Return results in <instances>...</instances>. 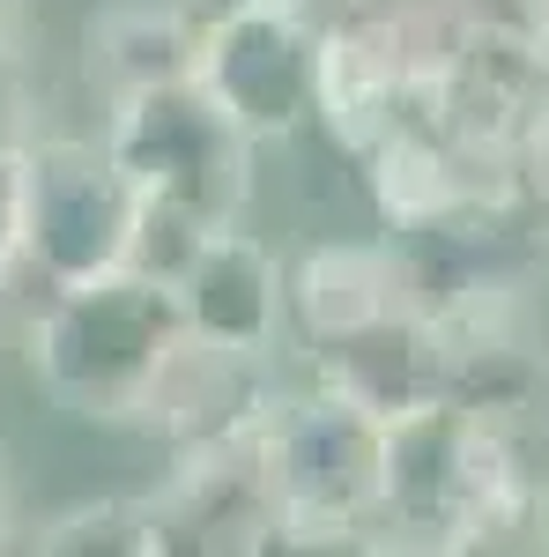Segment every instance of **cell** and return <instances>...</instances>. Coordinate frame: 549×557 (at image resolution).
I'll list each match as a JSON object with an SVG mask.
<instances>
[{"instance_id":"cell-1","label":"cell","mask_w":549,"mask_h":557,"mask_svg":"<svg viewBox=\"0 0 549 557\" xmlns=\"http://www.w3.org/2000/svg\"><path fill=\"white\" fill-rule=\"evenodd\" d=\"M527 446L461 401H423L386 417L379 520L364 550H490L527 528Z\"/></svg>"},{"instance_id":"cell-2","label":"cell","mask_w":549,"mask_h":557,"mask_svg":"<svg viewBox=\"0 0 549 557\" xmlns=\"http://www.w3.org/2000/svg\"><path fill=\"white\" fill-rule=\"evenodd\" d=\"M178 335H186L178 290L141 268H112V275L45 290L23 327V357L60 409L89 424H141V401Z\"/></svg>"},{"instance_id":"cell-3","label":"cell","mask_w":549,"mask_h":557,"mask_svg":"<svg viewBox=\"0 0 549 557\" xmlns=\"http://www.w3.org/2000/svg\"><path fill=\"white\" fill-rule=\"evenodd\" d=\"M260 454L275 475V550H364L379 520L386 417L335 386H297L260 424Z\"/></svg>"},{"instance_id":"cell-4","label":"cell","mask_w":549,"mask_h":557,"mask_svg":"<svg viewBox=\"0 0 549 557\" xmlns=\"http://www.w3.org/2000/svg\"><path fill=\"white\" fill-rule=\"evenodd\" d=\"M104 149L127 164V178L141 194H164L178 209L209 215V223H238L246 201H253L260 141L215 104L201 75L112 97L104 104Z\"/></svg>"},{"instance_id":"cell-5","label":"cell","mask_w":549,"mask_h":557,"mask_svg":"<svg viewBox=\"0 0 549 557\" xmlns=\"http://www.w3.org/2000/svg\"><path fill=\"white\" fill-rule=\"evenodd\" d=\"M141 186L104 149V134H30L23 141V268L38 290L127 268Z\"/></svg>"},{"instance_id":"cell-6","label":"cell","mask_w":549,"mask_h":557,"mask_svg":"<svg viewBox=\"0 0 549 557\" xmlns=\"http://www.w3.org/2000/svg\"><path fill=\"white\" fill-rule=\"evenodd\" d=\"M320 52L327 23L312 8H209L194 75L253 141H290L320 104Z\"/></svg>"},{"instance_id":"cell-7","label":"cell","mask_w":549,"mask_h":557,"mask_svg":"<svg viewBox=\"0 0 549 557\" xmlns=\"http://www.w3.org/2000/svg\"><path fill=\"white\" fill-rule=\"evenodd\" d=\"M149 498H157V520H164V550L246 557V550H275V528H283L260 431L171 454V475Z\"/></svg>"},{"instance_id":"cell-8","label":"cell","mask_w":549,"mask_h":557,"mask_svg":"<svg viewBox=\"0 0 549 557\" xmlns=\"http://www.w3.org/2000/svg\"><path fill=\"white\" fill-rule=\"evenodd\" d=\"M431 112H438V127L453 134L467 157L512 172L527 127L549 112V52L467 15V38L453 45V60L431 83Z\"/></svg>"},{"instance_id":"cell-9","label":"cell","mask_w":549,"mask_h":557,"mask_svg":"<svg viewBox=\"0 0 549 557\" xmlns=\"http://www.w3.org/2000/svg\"><path fill=\"white\" fill-rule=\"evenodd\" d=\"M275 401H283L275 357L209 343V335L186 327L171 343L149 401H141V424L157 431L171 454H186V446H215V438H253L275 417Z\"/></svg>"},{"instance_id":"cell-10","label":"cell","mask_w":549,"mask_h":557,"mask_svg":"<svg viewBox=\"0 0 549 557\" xmlns=\"http://www.w3.org/2000/svg\"><path fill=\"white\" fill-rule=\"evenodd\" d=\"M171 290H178L186 327L209 343L260 349V357L290 343V268L275 260V246H260L238 223H215Z\"/></svg>"},{"instance_id":"cell-11","label":"cell","mask_w":549,"mask_h":557,"mask_svg":"<svg viewBox=\"0 0 549 557\" xmlns=\"http://www.w3.org/2000/svg\"><path fill=\"white\" fill-rule=\"evenodd\" d=\"M304 357H312V380L320 386H335V394L379 409V417L446 401V380H453V335L431 312H416V305L386 312V320L357 327V335L304 349Z\"/></svg>"},{"instance_id":"cell-12","label":"cell","mask_w":549,"mask_h":557,"mask_svg":"<svg viewBox=\"0 0 549 557\" xmlns=\"http://www.w3.org/2000/svg\"><path fill=\"white\" fill-rule=\"evenodd\" d=\"M453 335V380L446 401H461L475 417H490L498 431L527 438L549 431V349L520 327V312L506 305H483L467 320H438Z\"/></svg>"},{"instance_id":"cell-13","label":"cell","mask_w":549,"mask_h":557,"mask_svg":"<svg viewBox=\"0 0 549 557\" xmlns=\"http://www.w3.org/2000/svg\"><path fill=\"white\" fill-rule=\"evenodd\" d=\"M201 0H97L83 23V75L112 104L127 89L178 83L201 60Z\"/></svg>"},{"instance_id":"cell-14","label":"cell","mask_w":549,"mask_h":557,"mask_svg":"<svg viewBox=\"0 0 549 557\" xmlns=\"http://www.w3.org/2000/svg\"><path fill=\"white\" fill-rule=\"evenodd\" d=\"M401 260L386 238H341V246H312L290 268V343L320 349L335 335H357L386 312H401Z\"/></svg>"},{"instance_id":"cell-15","label":"cell","mask_w":549,"mask_h":557,"mask_svg":"<svg viewBox=\"0 0 549 557\" xmlns=\"http://www.w3.org/2000/svg\"><path fill=\"white\" fill-rule=\"evenodd\" d=\"M327 30L357 45L401 89H431L438 67L467 38V0H335Z\"/></svg>"},{"instance_id":"cell-16","label":"cell","mask_w":549,"mask_h":557,"mask_svg":"<svg viewBox=\"0 0 549 557\" xmlns=\"http://www.w3.org/2000/svg\"><path fill=\"white\" fill-rule=\"evenodd\" d=\"M38 550L52 557H164V520H157V498H89V506H67L38 528Z\"/></svg>"},{"instance_id":"cell-17","label":"cell","mask_w":549,"mask_h":557,"mask_svg":"<svg viewBox=\"0 0 549 557\" xmlns=\"http://www.w3.org/2000/svg\"><path fill=\"white\" fill-rule=\"evenodd\" d=\"M215 223L194 209H178L164 194H141V215H134V246H127V268L141 275H157V283H178L186 275V260L201 253V238H209Z\"/></svg>"},{"instance_id":"cell-18","label":"cell","mask_w":549,"mask_h":557,"mask_svg":"<svg viewBox=\"0 0 549 557\" xmlns=\"http://www.w3.org/2000/svg\"><path fill=\"white\" fill-rule=\"evenodd\" d=\"M38 134V75L15 38V15H0V149H23Z\"/></svg>"},{"instance_id":"cell-19","label":"cell","mask_w":549,"mask_h":557,"mask_svg":"<svg viewBox=\"0 0 549 557\" xmlns=\"http://www.w3.org/2000/svg\"><path fill=\"white\" fill-rule=\"evenodd\" d=\"M23 275V149H0V290Z\"/></svg>"},{"instance_id":"cell-20","label":"cell","mask_w":549,"mask_h":557,"mask_svg":"<svg viewBox=\"0 0 549 557\" xmlns=\"http://www.w3.org/2000/svg\"><path fill=\"white\" fill-rule=\"evenodd\" d=\"M467 15L475 23H498V30H512V38L549 52V0H467Z\"/></svg>"},{"instance_id":"cell-21","label":"cell","mask_w":549,"mask_h":557,"mask_svg":"<svg viewBox=\"0 0 549 557\" xmlns=\"http://www.w3.org/2000/svg\"><path fill=\"white\" fill-rule=\"evenodd\" d=\"M527 528H535V550H549V469L535 475V506H527Z\"/></svg>"},{"instance_id":"cell-22","label":"cell","mask_w":549,"mask_h":557,"mask_svg":"<svg viewBox=\"0 0 549 557\" xmlns=\"http://www.w3.org/2000/svg\"><path fill=\"white\" fill-rule=\"evenodd\" d=\"M201 8H320V0H201Z\"/></svg>"},{"instance_id":"cell-23","label":"cell","mask_w":549,"mask_h":557,"mask_svg":"<svg viewBox=\"0 0 549 557\" xmlns=\"http://www.w3.org/2000/svg\"><path fill=\"white\" fill-rule=\"evenodd\" d=\"M0 543H8V483H0Z\"/></svg>"},{"instance_id":"cell-24","label":"cell","mask_w":549,"mask_h":557,"mask_svg":"<svg viewBox=\"0 0 549 557\" xmlns=\"http://www.w3.org/2000/svg\"><path fill=\"white\" fill-rule=\"evenodd\" d=\"M15 8H23V0H0V15H15Z\"/></svg>"}]
</instances>
